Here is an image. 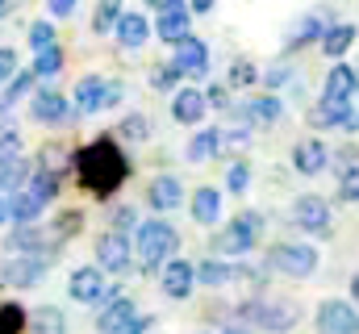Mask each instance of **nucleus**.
I'll return each instance as SVG.
<instances>
[{
	"label": "nucleus",
	"mask_w": 359,
	"mask_h": 334,
	"mask_svg": "<svg viewBox=\"0 0 359 334\" xmlns=\"http://www.w3.org/2000/svg\"><path fill=\"white\" fill-rule=\"evenodd\" d=\"M76 175H80V184L88 188L92 196H113L121 184H126V175H130V163H126V155L117 151V142L113 138H96L88 142L80 155H76Z\"/></svg>",
	"instance_id": "obj_1"
},
{
	"label": "nucleus",
	"mask_w": 359,
	"mask_h": 334,
	"mask_svg": "<svg viewBox=\"0 0 359 334\" xmlns=\"http://www.w3.org/2000/svg\"><path fill=\"white\" fill-rule=\"evenodd\" d=\"M259 239H264V213H243L213 239V250L217 255H247Z\"/></svg>",
	"instance_id": "obj_2"
},
{
	"label": "nucleus",
	"mask_w": 359,
	"mask_h": 334,
	"mask_svg": "<svg viewBox=\"0 0 359 334\" xmlns=\"http://www.w3.org/2000/svg\"><path fill=\"white\" fill-rule=\"evenodd\" d=\"M176 247H180V234L172 222H142L138 226V255H142L147 267L168 263V255H176Z\"/></svg>",
	"instance_id": "obj_3"
},
{
	"label": "nucleus",
	"mask_w": 359,
	"mask_h": 334,
	"mask_svg": "<svg viewBox=\"0 0 359 334\" xmlns=\"http://www.w3.org/2000/svg\"><path fill=\"white\" fill-rule=\"evenodd\" d=\"M243 318H251L255 326H264L268 334H288L297 322H301V309L292 301H251L238 309Z\"/></svg>",
	"instance_id": "obj_4"
},
{
	"label": "nucleus",
	"mask_w": 359,
	"mask_h": 334,
	"mask_svg": "<svg viewBox=\"0 0 359 334\" xmlns=\"http://www.w3.org/2000/svg\"><path fill=\"white\" fill-rule=\"evenodd\" d=\"M268 267L292 276V280H305L318 272V250L305 243H276V247H268Z\"/></svg>",
	"instance_id": "obj_5"
},
{
	"label": "nucleus",
	"mask_w": 359,
	"mask_h": 334,
	"mask_svg": "<svg viewBox=\"0 0 359 334\" xmlns=\"http://www.w3.org/2000/svg\"><path fill=\"white\" fill-rule=\"evenodd\" d=\"M330 222H334V218H330V205H326L322 196L309 192V196H297V201H292V226H301L305 234L330 239V230H334Z\"/></svg>",
	"instance_id": "obj_6"
},
{
	"label": "nucleus",
	"mask_w": 359,
	"mask_h": 334,
	"mask_svg": "<svg viewBox=\"0 0 359 334\" xmlns=\"http://www.w3.org/2000/svg\"><path fill=\"white\" fill-rule=\"evenodd\" d=\"M318 334H359V314L351 301H322L318 305Z\"/></svg>",
	"instance_id": "obj_7"
},
{
	"label": "nucleus",
	"mask_w": 359,
	"mask_h": 334,
	"mask_svg": "<svg viewBox=\"0 0 359 334\" xmlns=\"http://www.w3.org/2000/svg\"><path fill=\"white\" fill-rule=\"evenodd\" d=\"M46 263H50V255H13L0 263V280H8L13 288H29L34 280H42Z\"/></svg>",
	"instance_id": "obj_8"
},
{
	"label": "nucleus",
	"mask_w": 359,
	"mask_h": 334,
	"mask_svg": "<svg viewBox=\"0 0 359 334\" xmlns=\"http://www.w3.org/2000/svg\"><path fill=\"white\" fill-rule=\"evenodd\" d=\"M159 284H163V293H168L172 301H184V297L196 288V267H192L188 259H168V263H163Z\"/></svg>",
	"instance_id": "obj_9"
},
{
	"label": "nucleus",
	"mask_w": 359,
	"mask_h": 334,
	"mask_svg": "<svg viewBox=\"0 0 359 334\" xmlns=\"http://www.w3.org/2000/svg\"><path fill=\"white\" fill-rule=\"evenodd\" d=\"M76 113H80V109H67V96H63L59 88H42V92L34 96V121L55 126V121H76Z\"/></svg>",
	"instance_id": "obj_10"
},
{
	"label": "nucleus",
	"mask_w": 359,
	"mask_h": 334,
	"mask_svg": "<svg viewBox=\"0 0 359 334\" xmlns=\"http://www.w3.org/2000/svg\"><path fill=\"white\" fill-rule=\"evenodd\" d=\"M292 167H297L301 175L326 171V167H330V147H326L322 138H301V142L292 147Z\"/></svg>",
	"instance_id": "obj_11"
},
{
	"label": "nucleus",
	"mask_w": 359,
	"mask_h": 334,
	"mask_svg": "<svg viewBox=\"0 0 359 334\" xmlns=\"http://www.w3.org/2000/svg\"><path fill=\"white\" fill-rule=\"evenodd\" d=\"M96 263H100L104 272H126V267H130V243H126L121 230L100 234V243H96Z\"/></svg>",
	"instance_id": "obj_12"
},
{
	"label": "nucleus",
	"mask_w": 359,
	"mask_h": 334,
	"mask_svg": "<svg viewBox=\"0 0 359 334\" xmlns=\"http://www.w3.org/2000/svg\"><path fill=\"white\" fill-rule=\"evenodd\" d=\"M100 272H104L100 263H96V267H76V272H72V280H67V293H72L76 301H84V305L100 301V297H104V288H109V284L100 280Z\"/></svg>",
	"instance_id": "obj_13"
},
{
	"label": "nucleus",
	"mask_w": 359,
	"mask_h": 334,
	"mask_svg": "<svg viewBox=\"0 0 359 334\" xmlns=\"http://www.w3.org/2000/svg\"><path fill=\"white\" fill-rule=\"evenodd\" d=\"M172 59L180 63L184 76H196V80H201V76L209 72V46H205L201 38H184V42H176V55H172Z\"/></svg>",
	"instance_id": "obj_14"
},
{
	"label": "nucleus",
	"mask_w": 359,
	"mask_h": 334,
	"mask_svg": "<svg viewBox=\"0 0 359 334\" xmlns=\"http://www.w3.org/2000/svg\"><path fill=\"white\" fill-rule=\"evenodd\" d=\"M359 92V76H355V67H347L343 59L326 72V84H322V96L326 100H351Z\"/></svg>",
	"instance_id": "obj_15"
},
{
	"label": "nucleus",
	"mask_w": 359,
	"mask_h": 334,
	"mask_svg": "<svg viewBox=\"0 0 359 334\" xmlns=\"http://www.w3.org/2000/svg\"><path fill=\"white\" fill-rule=\"evenodd\" d=\"M188 29H192V8H184V4H180V8H163L159 21H155V34H159L163 42H172V46L184 42V38H192Z\"/></svg>",
	"instance_id": "obj_16"
},
{
	"label": "nucleus",
	"mask_w": 359,
	"mask_h": 334,
	"mask_svg": "<svg viewBox=\"0 0 359 334\" xmlns=\"http://www.w3.org/2000/svg\"><path fill=\"white\" fill-rule=\"evenodd\" d=\"M205 109H209V96L201 88H180L176 100H172V117L184 121V126H196L205 117Z\"/></svg>",
	"instance_id": "obj_17"
},
{
	"label": "nucleus",
	"mask_w": 359,
	"mask_h": 334,
	"mask_svg": "<svg viewBox=\"0 0 359 334\" xmlns=\"http://www.w3.org/2000/svg\"><path fill=\"white\" fill-rule=\"evenodd\" d=\"M355 117V109H351V100H318V109H313V126L318 130H347V121Z\"/></svg>",
	"instance_id": "obj_18"
},
{
	"label": "nucleus",
	"mask_w": 359,
	"mask_h": 334,
	"mask_svg": "<svg viewBox=\"0 0 359 334\" xmlns=\"http://www.w3.org/2000/svg\"><path fill=\"white\" fill-rule=\"evenodd\" d=\"M147 201H151L159 213H172L180 201H184V184H180L176 175H155V180H151V192H147Z\"/></svg>",
	"instance_id": "obj_19"
},
{
	"label": "nucleus",
	"mask_w": 359,
	"mask_h": 334,
	"mask_svg": "<svg viewBox=\"0 0 359 334\" xmlns=\"http://www.w3.org/2000/svg\"><path fill=\"white\" fill-rule=\"evenodd\" d=\"M355 38H359V29L351 25V21H339V25H326V34H322V55H330L334 63L355 46Z\"/></svg>",
	"instance_id": "obj_20"
},
{
	"label": "nucleus",
	"mask_w": 359,
	"mask_h": 334,
	"mask_svg": "<svg viewBox=\"0 0 359 334\" xmlns=\"http://www.w3.org/2000/svg\"><path fill=\"white\" fill-rule=\"evenodd\" d=\"M117 42L126 46V51H138L147 38H151V21L142 17V13H121V21H117Z\"/></svg>",
	"instance_id": "obj_21"
},
{
	"label": "nucleus",
	"mask_w": 359,
	"mask_h": 334,
	"mask_svg": "<svg viewBox=\"0 0 359 334\" xmlns=\"http://www.w3.org/2000/svg\"><path fill=\"white\" fill-rule=\"evenodd\" d=\"M217 213H222V196H217V188H196L192 192V222L196 226H213L217 222Z\"/></svg>",
	"instance_id": "obj_22"
},
{
	"label": "nucleus",
	"mask_w": 359,
	"mask_h": 334,
	"mask_svg": "<svg viewBox=\"0 0 359 334\" xmlns=\"http://www.w3.org/2000/svg\"><path fill=\"white\" fill-rule=\"evenodd\" d=\"M8 247L13 250H25V255H50V243H46V234L29 222V226H17L13 234H8Z\"/></svg>",
	"instance_id": "obj_23"
},
{
	"label": "nucleus",
	"mask_w": 359,
	"mask_h": 334,
	"mask_svg": "<svg viewBox=\"0 0 359 334\" xmlns=\"http://www.w3.org/2000/svg\"><path fill=\"white\" fill-rule=\"evenodd\" d=\"M104 88L109 84H100L96 76H84V80L76 84V109L80 113H100L104 109Z\"/></svg>",
	"instance_id": "obj_24"
},
{
	"label": "nucleus",
	"mask_w": 359,
	"mask_h": 334,
	"mask_svg": "<svg viewBox=\"0 0 359 334\" xmlns=\"http://www.w3.org/2000/svg\"><path fill=\"white\" fill-rule=\"evenodd\" d=\"M29 330L34 334H67V318H63V309H55V305H38V309L29 314Z\"/></svg>",
	"instance_id": "obj_25"
},
{
	"label": "nucleus",
	"mask_w": 359,
	"mask_h": 334,
	"mask_svg": "<svg viewBox=\"0 0 359 334\" xmlns=\"http://www.w3.org/2000/svg\"><path fill=\"white\" fill-rule=\"evenodd\" d=\"M234 276H243V267H234V263H222V259H205V263H196V280L201 284H230Z\"/></svg>",
	"instance_id": "obj_26"
},
{
	"label": "nucleus",
	"mask_w": 359,
	"mask_h": 334,
	"mask_svg": "<svg viewBox=\"0 0 359 334\" xmlns=\"http://www.w3.org/2000/svg\"><path fill=\"white\" fill-rule=\"evenodd\" d=\"M29 175H34L29 159H8V163H0V192H21V188L29 184Z\"/></svg>",
	"instance_id": "obj_27"
},
{
	"label": "nucleus",
	"mask_w": 359,
	"mask_h": 334,
	"mask_svg": "<svg viewBox=\"0 0 359 334\" xmlns=\"http://www.w3.org/2000/svg\"><path fill=\"white\" fill-rule=\"evenodd\" d=\"M217 147H222V134H217V130H201V134H192V138H188V159H192V163L213 159V155H217Z\"/></svg>",
	"instance_id": "obj_28"
},
{
	"label": "nucleus",
	"mask_w": 359,
	"mask_h": 334,
	"mask_svg": "<svg viewBox=\"0 0 359 334\" xmlns=\"http://www.w3.org/2000/svg\"><path fill=\"white\" fill-rule=\"evenodd\" d=\"M38 213H42V201H38L29 188L13 192V222H17V226H29V222H38Z\"/></svg>",
	"instance_id": "obj_29"
},
{
	"label": "nucleus",
	"mask_w": 359,
	"mask_h": 334,
	"mask_svg": "<svg viewBox=\"0 0 359 334\" xmlns=\"http://www.w3.org/2000/svg\"><path fill=\"white\" fill-rule=\"evenodd\" d=\"M121 0H100L96 4V13H92V34H113L117 29V21H121Z\"/></svg>",
	"instance_id": "obj_30"
},
{
	"label": "nucleus",
	"mask_w": 359,
	"mask_h": 334,
	"mask_svg": "<svg viewBox=\"0 0 359 334\" xmlns=\"http://www.w3.org/2000/svg\"><path fill=\"white\" fill-rule=\"evenodd\" d=\"M29 192L46 205V201H55L59 196V175L55 171H46V167H34V175H29Z\"/></svg>",
	"instance_id": "obj_31"
},
{
	"label": "nucleus",
	"mask_w": 359,
	"mask_h": 334,
	"mask_svg": "<svg viewBox=\"0 0 359 334\" xmlns=\"http://www.w3.org/2000/svg\"><path fill=\"white\" fill-rule=\"evenodd\" d=\"M251 117H255V126H276V121L284 117V105H280L271 92L268 96H255V100H251Z\"/></svg>",
	"instance_id": "obj_32"
},
{
	"label": "nucleus",
	"mask_w": 359,
	"mask_h": 334,
	"mask_svg": "<svg viewBox=\"0 0 359 334\" xmlns=\"http://www.w3.org/2000/svg\"><path fill=\"white\" fill-rule=\"evenodd\" d=\"M25 326H29V314L17 301H4L0 305V334H21Z\"/></svg>",
	"instance_id": "obj_33"
},
{
	"label": "nucleus",
	"mask_w": 359,
	"mask_h": 334,
	"mask_svg": "<svg viewBox=\"0 0 359 334\" xmlns=\"http://www.w3.org/2000/svg\"><path fill=\"white\" fill-rule=\"evenodd\" d=\"M34 72H38V76H59V72H63V51H59V46L34 51Z\"/></svg>",
	"instance_id": "obj_34"
},
{
	"label": "nucleus",
	"mask_w": 359,
	"mask_h": 334,
	"mask_svg": "<svg viewBox=\"0 0 359 334\" xmlns=\"http://www.w3.org/2000/svg\"><path fill=\"white\" fill-rule=\"evenodd\" d=\"M80 230H84V213L80 209H67V213L55 218V239H76Z\"/></svg>",
	"instance_id": "obj_35"
},
{
	"label": "nucleus",
	"mask_w": 359,
	"mask_h": 334,
	"mask_svg": "<svg viewBox=\"0 0 359 334\" xmlns=\"http://www.w3.org/2000/svg\"><path fill=\"white\" fill-rule=\"evenodd\" d=\"M322 34H326V25L318 21V17H301V25L292 29V46H305V42H322Z\"/></svg>",
	"instance_id": "obj_36"
},
{
	"label": "nucleus",
	"mask_w": 359,
	"mask_h": 334,
	"mask_svg": "<svg viewBox=\"0 0 359 334\" xmlns=\"http://www.w3.org/2000/svg\"><path fill=\"white\" fill-rule=\"evenodd\" d=\"M117 130H121V138H130V142H142V138L151 134V126H147V117H142V113H126Z\"/></svg>",
	"instance_id": "obj_37"
},
{
	"label": "nucleus",
	"mask_w": 359,
	"mask_h": 334,
	"mask_svg": "<svg viewBox=\"0 0 359 334\" xmlns=\"http://www.w3.org/2000/svg\"><path fill=\"white\" fill-rule=\"evenodd\" d=\"M34 76H38L34 67H29V72H17V76L8 80V88H4V96H0V100H4V105H13V100H21V96L29 92V84H34Z\"/></svg>",
	"instance_id": "obj_38"
},
{
	"label": "nucleus",
	"mask_w": 359,
	"mask_h": 334,
	"mask_svg": "<svg viewBox=\"0 0 359 334\" xmlns=\"http://www.w3.org/2000/svg\"><path fill=\"white\" fill-rule=\"evenodd\" d=\"M29 46H34V51L55 46V25H50V21H34V25H29Z\"/></svg>",
	"instance_id": "obj_39"
},
{
	"label": "nucleus",
	"mask_w": 359,
	"mask_h": 334,
	"mask_svg": "<svg viewBox=\"0 0 359 334\" xmlns=\"http://www.w3.org/2000/svg\"><path fill=\"white\" fill-rule=\"evenodd\" d=\"M180 76H184V72H180V63H176V59H172V63H159V67H155V72H151V84H155V88H163V92H168V88H172V84H176Z\"/></svg>",
	"instance_id": "obj_40"
},
{
	"label": "nucleus",
	"mask_w": 359,
	"mask_h": 334,
	"mask_svg": "<svg viewBox=\"0 0 359 334\" xmlns=\"http://www.w3.org/2000/svg\"><path fill=\"white\" fill-rule=\"evenodd\" d=\"M21 151H25V147H21V134H17V130H4V134H0V163L21 159Z\"/></svg>",
	"instance_id": "obj_41"
},
{
	"label": "nucleus",
	"mask_w": 359,
	"mask_h": 334,
	"mask_svg": "<svg viewBox=\"0 0 359 334\" xmlns=\"http://www.w3.org/2000/svg\"><path fill=\"white\" fill-rule=\"evenodd\" d=\"M339 196H343V201H359V163L347 167V171L339 175Z\"/></svg>",
	"instance_id": "obj_42"
},
{
	"label": "nucleus",
	"mask_w": 359,
	"mask_h": 334,
	"mask_svg": "<svg viewBox=\"0 0 359 334\" xmlns=\"http://www.w3.org/2000/svg\"><path fill=\"white\" fill-rule=\"evenodd\" d=\"M247 184H251V167L230 163V171H226V188H230V192H247Z\"/></svg>",
	"instance_id": "obj_43"
},
{
	"label": "nucleus",
	"mask_w": 359,
	"mask_h": 334,
	"mask_svg": "<svg viewBox=\"0 0 359 334\" xmlns=\"http://www.w3.org/2000/svg\"><path fill=\"white\" fill-rule=\"evenodd\" d=\"M247 84H255V67H251L247 59H238V63L230 67V88H247Z\"/></svg>",
	"instance_id": "obj_44"
},
{
	"label": "nucleus",
	"mask_w": 359,
	"mask_h": 334,
	"mask_svg": "<svg viewBox=\"0 0 359 334\" xmlns=\"http://www.w3.org/2000/svg\"><path fill=\"white\" fill-rule=\"evenodd\" d=\"M330 159H334V171L343 175L347 167H355V163H359V151H355V147H343V151H330Z\"/></svg>",
	"instance_id": "obj_45"
},
{
	"label": "nucleus",
	"mask_w": 359,
	"mask_h": 334,
	"mask_svg": "<svg viewBox=\"0 0 359 334\" xmlns=\"http://www.w3.org/2000/svg\"><path fill=\"white\" fill-rule=\"evenodd\" d=\"M134 222H138V218H134V209H130V205H117V209H113V226H117L121 234H130V230H134Z\"/></svg>",
	"instance_id": "obj_46"
},
{
	"label": "nucleus",
	"mask_w": 359,
	"mask_h": 334,
	"mask_svg": "<svg viewBox=\"0 0 359 334\" xmlns=\"http://www.w3.org/2000/svg\"><path fill=\"white\" fill-rule=\"evenodd\" d=\"M13 72H17V55H13L8 46H0V84L13 80Z\"/></svg>",
	"instance_id": "obj_47"
},
{
	"label": "nucleus",
	"mask_w": 359,
	"mask_h": 334,
	"mask_svg": "<svg viewBox=\"0 0 359 334\" xmlns=\"http://www.w3.org/2000/svg\"><path fill=\"white\" fill-rule=\"evenodd\" d=\"M46 4H50V13H55V17H72L80 0H46Z\"/></svg>",
	"instance_id": "obj_48"
},
{
	"label": "nucleus",
	"mask_w": 359,
	"mask_h": 334,
	"mask_svg": "<svg viewBox=\"0 0 359 334\" xmlns=\"http://www.w3.org/2000/svg\"><path fill=\"white\" fill-rule=\"evenodd\" d=\"M13 222V192H0V226Z\"/></svg>",
	"instance_id": "obj_49"
},
{
	"label": "nucleus",
	"mask_w": 359,
	"mask_h": 334,
	"mask_svg": "<svg viewBox=\"0 0 359 334\" xmlns=\"http://www.w3.org/2000/svg\"><path fill=\"white\" fill-rule=\"evenodd\" d=\"M117 100H121V84L109 80V88H104V109H109V105H117Z\"/></svg>",
	"instance_id": "obj_50"
},
{
	"label": "nucleus",
	"mask_w": 359,
	"mask_h": 334,
	"mask_svg": "<svg viewBox=\"0 0 359 334\" xmlns=\"http://www.w3.org/2000/svg\"><path fill=\"white\" fill-rule=\"evenodd\" d=\"M288 80V67H271L268 72V88H276V84H284Z\"/></svg>",
	"instance_id": "obj_51"
},
{
	"label": "nucleus",
	"mask_w": 359,
	"mask_h": 334,
	"mask_svg": "<svg viewBox=\"0 0 359 334\" xmlns=\"http://www.w3.org/2000/svg\"><path fill=\"white\" fill-rule=\"evenodd\" d=\"M213 4H217V0H192V13H209Z\"/></svg>",
	"instance_id": "obj_52"
},
{
	"label": "nucleus",
	"mask_w": 359,
	"mask_h": 334,
	"mask_svg": "<svg viewBox=\"0 0 359 334\" xmlns=\"http://www.w3.org/2000/svg\"><path fill=\"white\" fill-rule=\"evenodd\" d=\"M351 301H355V305H359V272H355V276H351Z\"/></svg>",
	"instance_id": "obj_53"
},
{
	"label": "nucleus",
	"mask_w": 359,
	"mask_h": 334,
	"mask_svg": "<svg viewBox=\"0 0 359 334\" xmlns=\"http://www.w3.org/2000/svg\"><path fill=\"white\" fill-rule=\"evenodd\" d=\"M222 334H251V330H247V326H234V322H230V326H226Z\"/></svg>",
	"instance_id": "obj_54"
},
{
	"label": "nucleus",
	"mask_w": 359,
	"mask_h": 334,
	"mask_svg": "<svg viewBox=\"0 0 359 334\" xmlns=\"http://www.w3.org/2000/svg\"><path fill=\"white\" fill-rule=\"evenodd\" d=\"M355 130H359V109H355V117L347 121V134H355Z\"/></svg>",
	"instance_id": "obj_55"
},
{
	"label": "nucleus",
	"mask_w": 359,
	"mask_h": 334,
	"mask_svg": "<svg viewBox=\"0 0 359 334\" xmlns=\"http://www.w3.org/2000/svg\"><path fill=\"white\" fill-rule=\"evenodd\" d=\"M8 8H13V0H0V17H4V13H8Z\"/></svg>",
	"instance_id": "obj_56"
},
{
	"label": "nucleus",
	"mask_w": 359,
	"mask_h": 334,
	"mask_svg": "<svg viewBox=\"0 0 359 334\" xmlns=\"http://www.w3.org/2000/svg\"><path fill=\"white\" fill-rule=\"evenodd\" d=\"M4 109H8V105H4V100H0V113H4Z\"/></svg>",
	"instance_id": "obj_57"
},
{
	"label": "nucleus",
	"mask_w": 359,
	"mask_h": 334,
	"mask_svg": "<svg viewBox=\"0 0 359 334\" xmlns=\"http://www.w3.org/2000/svg\"><path fill=\"white\" fill-rule=\"evenodd\" d=\"M355 76H359V72H355Z\"/></svg>",
	"instance_id": "obj_58"
}]
</instances>
